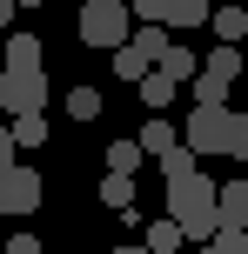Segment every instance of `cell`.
Listing matches in <instances>:
<instances>
[{"mask_svg":"<svg viewBox=\"0 0 248 254\" xmlns=\"http://www.w3.org/2000/svg\"><path fill=\"white\" fill-rule=\"evenodd\" d=\"M161 207H168V221L181 228V241H201V248H208L215 228H222V214H215V181L201 174V167L181 174V181H168V201H161Z\"/></svg>","mask_w":248,"mask_h":254,"instance_id":"cell-1","label":"cell"},{"mask_svg":"<svg viewBox=\"0 0 248 254\" xmlns=\"http://www.w3.org/2000/svg\"><path fill=\"white\" fill-rule=\"evenodd\" d=\"M181 147L195 154V161H201V154H228V147H235V114H228V107H195Z\"/></svg>","mask_w":248,"mask_h":254,"instance_id":"cell-2","label":"cell"},{"mask_svg":"<svg viewBox=\"0 0 248 254\" xmlns=\"http://www.w3.org/2000/svg\"><path fill=\"white\" fill-rule=\"evenodd\" d=\"M128 34H134L128 0H94V7H81V40H87V47H107V54H114Z\"/></svg>","mask_w":248,"mask_h":254,"instance_id":"cell-3","label":"cell"},{"mask_svg":"<svg viewBox=\"0 0 248 254\" xmlns=\"http://www.w3.org/2000/svg\"><path fill=\"white\" fill-rule=\"evenodd\" d=\"M168 47V27H141V34H128L114 47V74L121 80H141V74H155V54Z\"/></svg>","mask_w":248,"mask_h":254,"instance_id":"cell-4","label":"cell"},{"mask_svg":"<svg viewBox=\"0 0 248 254\" xmlns=\"http://www.w3.org/2000/svg\"><path fill=\"white\" fill-rule=\"evenodd\" d=\"M0 107L13 121L20 114H47V74H0Z\"/></svg>","mask_w":248,"mask_h":254,"instance_id":"cell-5","label":"cell"},{"mask_svg":"<svg viewBox=\"0 0 248 254\" xmlns=\"http://www.w3.org/2000/svg\"><path fill=\"white\" fill-rule=\"evenodd\" d=\"M40 194H47V188H40V174L13 161V167H7V181H0V214H34Z\"/></svg>","mask_w":248,"mask_h":254,"instance_id":"cell-6","label":"cell"},{"mask_svg":"<svg viewBox=\"0 0 248 254\" xmlns=\"http://www.w3.org/2000/svg\"><path fill=\"white\" fill-rule=\"evenodd\" d=\"M215 214H222V228H215V234H248V181L215 188Z\"/></svg>","mask_w":248,"mask_h":254,"instance_id":"cell-7","label":"cell"},{"mask_svg":"<svg viewBox=\"0 0 248 254\" xmlns=\"http://www.w3.org/2000/svg\"><path fill=\"white\" fill-rule=\"evenodd\" d=\"M7 74H47V54H40L34 34H13L7 40Z\"/></svg>","mask_w":248,"mask_h":254,"instance_id":"cell-8","label":"cell"},{"mask_svg":"<svg viewBox=\"0 0 248 254\" xmlns=\"http://www.w3.org/2000/svg\"><path fill=\"white\" fill-rule=\"evenodd\" d=\"M155 74H168L174 87H181V80H195V74H201V61H195V47H174V40H168V47L155 54Z\"/></svg>","mask_w":248,"mask_h":254,"instance_id":"cell-9","label":"cell"},{"mask_svg":"<svg viewBox=\"0 0 248 254\" xmlns=\"http://www.w3.org/2000/svg\"><path fill=\"white\" fill-rule=\"evenodd\" d=\"M208 27L222 34V47H242V40H248V7H215Z\"/></svg>","mask_w":248,"mask_h":254,"instance_id":"cell-10","label":"cell"},{"mask_svg":"<svg viewBox=\"0 0 248 254\" xmlns=\"http://www.w3.org/2000/svg\"><path fill=\"white\" fill-rule=\"evenodd\" d=\"M201 74H208V80H235L242 74V47H208V54H201Z\"/></svg>","mask_w":248,"mask_h":254,"instance_id":"cell-11","label":"cell"},{"mask_svg":"<svg viewBox=\"0 0 248 254\" xmlns=\"http://www.w3.org/2000/svg\"><path fill=\"white\" fill-rule=\"evenodd\" d=\"M134 140H141V154H155V161H161V154H174V147H181V134H174L168 121H148L141 134H134Z\"/></svg>","mask_w":248,"mask_h":254,"instance_id":"cell-12","label":"cell"},{"mask_svg":"<svg viewBox=\"0 0 248 254\" xmlns=\"http://www.w3.org/2000/svg\"><path fill=\"white\" fill-rule=\"evenodd\" d=\"M101 201L114 207V214H134V174H107L101 181Z\"/></svg>","mask_w":248,"mask_h":254,"instance_id":"cell-13","label":"cell"},{"mask_svg":"<svg viewBox=\"0 0 248 254\" xmlns=\"http://www.w3.org/2000/svg\"><path fill=\"white\" fill-rule=\"evenodd\" d=\"M141 248H148V254H174V248H181V228H174L168 214H161V221H148V234H141Z\"/></svg>","mask_w":248,"mask_h":254,"instance_id":"cell-14","label":"cell"},{"mask_svg":"<svg viewBox=\"0 0 248 254\" xmlns=\"http://www.w3.org/2000/svg\"><path fill=\"white\" fill-rule=\"evenodd\" d=\"M134 87H141V107H155V114H161V107H174V80H168V74H141Z\"/></svg>","mask_w":248,"mask_h":254,"instance_id":"cell-15","label":"cell"},{"mask_svg":"<svg viewBox=\"0 0 248 254\" xmlns=\"http://www.w3.org/2000/svg\"><path fill=\"white\" fill-rule=\"evenodd\" d=\"M7 134H13V154H20V147H40V140H47V114H20Z\"/></svg>","mask_w":248,"mask_h":254,"instance_id":"cell-16","label":"cell"},{"mask_svg":"<svg viewBox=\"0 0 248 254\" xmlns=\"http://www.w3.org/2000/svg\"><path fill=\"white\" fill-rule=\"evenodd\" d=\"M141 161H148V154H141V140H114V147H107V174H134Z\"/></svg>","mask_w":248,"mask_h":254,"instance_id":"cell-17","label":"cell"},{"mask_svg":"<svg viewBox=\"0 0 248 254\" xmlns=\"http://www.w3.org/2000/svg\"><path fill=\"white\" fill-rule=\"evenodd\" d=\"M101 94H94V87H74V94H67V114H74V121H101Z\"/></svg>","mask_w":248,"mask_h":254,"instance_id":"cell-18","label":"cell"},{"mask_svg":"<svg viewBox=\"0 0 248 254\" xmlns=\"http://www.w3.org/2000/svg\"><path fill=\"white\" fill-rule=\"evenodd\" d=\"M195 107H228V80H208V74H195Z\"/></svg>","mask_w":248,"mask_h":254,"instance_id":"cell-19","label":"cell"},{"mask_svg":"<svg viewBox=\"0 0 248 254\" xmlns=\"http://www.w3.org/2000/svg\"><path fill=\"white\" fill-rule=\"evenodd\" d=\"M195 154H188V147H174V154H161V181H181V174H195Z\"/></svg>","mask_w":248,"mask_h":254,"instance_id":"cell-20","label":"cell"},{"mask_svg":"<svg viewBox=\"0 0 248 254\" xmlns=\"http://www.w3.org/2000/svg\"><path fill=\"white\" fill-rule=\"evenodd\" d=\"M195 254H248V234H215V241L195 248Z\"/></svg>","mask_w":248,"mask_h":254,"instance_id":"cell-21","label":"cell"},{"mask_svg":"<svg viewBox=\"0 0 248 254\" xmlns=\"http://www.w3.org/2000/svg\"><path fill=\"white\" fill-rule=\"evenodd\" d=\"M228 154H235V161H248V114H235V147H228Z\"/></svg>","mask_w":248,"mask_h":254,"instance_id":"cell-22","label":"cell"},{"mask_svg":"<svg viewBox=\"0 0 248 254\" xmlns=\"http://www.w3.org/2000/svg\"><path fill=\"white\" fill-rule=\"evenodd\" d=\"M0 254H40V241H34V234H13V241L0 248Z\"/></svg>","mask_w":248,"mask_h":254,"instance_id":"cell-23","label":"cell"},{"mask_svg":"<svg viewBox=\"0 0 248 254\" xmlns=\"http://www.w3.org/2000/svg\"><path fill=\"white\" fill-rule=\"evenodd\" d=\"M7 167H13V134L0 127V174H7Z\"/></svg>","mask_w":248,"mask_h":254,"instance_id":"cell-24","label":"cell"},{"mask_svg":"<svg viewBox=\"0 0 248 254\" xmlns=\"http://www.w3.org/2000/svg\"><path fill=\"white\" fill-rule=\"evenodd\" d=\"M13 13H20V7H13V0H0V27H7V20H13Z\"/></svg>","mask_w":248,"mask_h":254,"instance_id":"cell-25","label":"cell"},{"mask_svg":"<svg viewBox=\"0 0 248 254\" xmlns=\"http://www.w3.org/2000/svg\"><path fill=\"white\" fill-rule=\"evenodd\" d=\"M114 254H148V248H134V241H128V248H114Z\"/></svg>","mask_w":248,"mask_h":254,"instance_id":"cell-26","label":"cell"},{"mask_svg":"<svg viewBox=\"0 0 248 254\" xmlns=\"http://www.w3.org/2000/svg\"><path fill=\"white\" fill-rule=\"evenodd\" d=\"M13 7H47V0H13Z\"/></svg>","mask_w":248,"mask_h":254,"instance_id":"cell-27","label":"cell"},{"mask_svg":"<svg viewBox=\"0 0 248 254\" xmlns=\"http://www.w3.org/2000/svg\"><path fill=\"white\" fill-rule=\"evenodd\" d=\"M81 7H94V0H81Z\"/></svg>","mask_w":248,"mask_h":254,"instance_id":"cell-28","label":"cell"},{"mask_svg":"<svg viewBox=\"0 0 248 254\" xmlns=\"http://www.w3.org/2000/svg\"><path fill=\"white\" fill-rule=\"evenodd\" d=\"M0 181H7V174H0Z\"/></svg>","mask_w":248,"mask_h":254,"instance_id":"cell-29","label":"cell"}]
</instances>
